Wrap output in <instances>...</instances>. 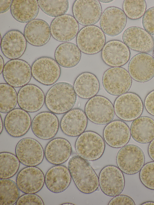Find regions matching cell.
<instances>
[{"label": "cell", "mask_w": 154, "mask_h": 205, "mask_svg": "<svg viewBox=\"0 0 154 205\" xmlns=\"http://www.w3.org/2000/svg\"><path fill=\"white\" fill-rule=\"evenodd\" d=\"M127 17L121 9L116 7L107 8L100 19V29L107 35L114 36L121 33L127 23Z\"/></svg>", "instance_id": "ac0fdd59"}, {"label": "cell", "mask_w": 154, "mask_h": 205, "mask_svg": "<svg viewBox=\"0 0 154 205\" xmlns=\"http://www.w3.org/2000/svg\"><path fill=\"white\" fill-rule=\"evenodd\" d=\"M102 11L100 3L96 0H77L72 7L73 17L79 23L85 26L97 23Z\"/></svg>", "instance_id": "4fadbf2b"}, {"label": "cell", "mask_w": 154, "mask_h": 205, "mask_svg": "<svg viewBox=\"0 0 154 205\" xmlns=\"http://www.w3.org/2000/svg\"><path fill=\"white\" fill-rule=\"evenodd\" d=\"M50 26L52 37L61 42L72 40L78 34L79 29L78 23L73 17L69 14L55 18Z\"/></svg>", "instance_id": "d6986e66"}, {"label": "cell", "mask_w": 154, "mask_h": 205, "mask_svg": "<svg viewBox=\"0 0 154 205\" xmlns=\"http://www.w3.org/2000/svg\"><path fill=\"white\" fill-rule=\"evenodd\" d=\"M128 70L131 77L139 82L148 81L154 77V58L146 53H140L130 60Z\"/></svg>", "instance_id": "5bb4252c"}, {"label": "cell", "mask_w": 154, "mask_h": 205, "mask_svg": "<svg viewBox=\"0 0 154 205\" xmlns=\"http://www.w3.org/2000/svg\"><path fill=\"white\" fill-rule=\"evenodd\" d=\"M61 205H74V204L70 203H65L62 204Z\"/></svg>", "instance_id": "681fc988"}, {"label": "cell", "mask_w": 154, "mask_h": 205, "mask_svg": "<svg viewBox=\"0 0 154 205\" xmlns=\"http://www.w3.org/2000/svg\"><path fill=\"white\" fill-rule=\"evenodd\" d=\"M99 1L103 3H108L112 2L113 0H99Z\"/></svg>", "instance_id": "c3c4849f"}, {"label": "cell", "mask_w": 154, "mask_h": 205, "mask_svg": "<svg viewBox=\"0 0 154 205\" xmlns=\"http://www.w3.org/2000/svg\"><path fill=\"white\" fill-rule=\"evenodd\" d=\"M141 205H154V202L153 201H147L145 202L142 203Z\"/></svg>", "instance_id": "7dc6e473"}, {"label": "cell", "mask_w": 154, "mask_h": 205, "mask_svg": "<svg viewBox=\"0 0 154 205\" xmlns=\"http://www.w3.org/2000/svg\"><path fill=\"white\" fill-rule=\"evenodd\" d=\"M16 183L22 192L35 194L43 188L45 183V176L39 168L35 166H27L18 173Z\"/></svg>", "instance_id": "9a60e30c"}, {"label": "cell", "mask_w": 154, "mask_h": 205, "mask_svg": "<svg viewBox=\"0 0 154 205\" xmlns=\"http://www.w3.org/2000/svg\"><path fill=\"white\" fill-rule=\"evenodd\" d=\"M71 176L68 168L60 165L50 168L45 176V184L47 188L54 193L65 191L71 182Z\"/></svg>", "instance_id": "4316f807"}, {"label": "cell", "mask_w": 154, "mask_h": 205, "mask_svg": "<svg viewBox=\"0 0 154 205\" xmlns=\"http://www.w3.org/2000/svg\"><path fill=\"white\" fill-rule=\"evenodd\" d=\"M123 9L127 17L132 20L141 18L145 13L146 8L145 0H124Z\"/></svg>", "instance_id": "8d00e7d4"}, {"label": "cell", "mask_w": 154, "mask_h": 205, "mask_svg": "<svg viewBox=\"0 0 154 205\" xmlns=\"http://www.w3.org/2000/svg\"><path fill=\"white\" fill-rule=\"evenodd\" d=\"M108 205H135L133 199L125 195H119L114 197L109 202Z\"/></svg>", "instance_id": "60d3db41"}, {"label": "cell", "mask_w": 154, "mask_h": 205, "mask_svg": "<svg viewBox=\"0 0 154 205\" xmlns=\"http://www.w3.org/2000/svg\"><path fill=\"white\" fill-rule=\"evenodd\" d=\"M153 57L154 58V49L153 51Z\"/></svg>", "instance_id": "f907efd6"}, {"label": "cell", "mask_w": 154, "mask_h": 205, "mask_svg": "<svg viewBox=\"0 0 154 205\" xmlns=\"http://www.w3.org/2000/svg\"><path fill=\"white\" fill-rule=\"evenodd\" d=\"M32 75L39 83L49 86L54 84L61 74L60 66L55 60L48 57L36 60L31 66Z\"/></svg>", "instance_id": "30bf717a"}, {"label": "cell", "mask_w": 154, "mask_h": 205, "mask_svg": "<svg viewBox=\"0 0 154 205\" xmlns=\"http://www.w3.org/2000/svg\"><path fill=\"white\" fill-rule=\"evenodd\" d=\"M13 0H0V13H4L11 8Z\"/></svg>", "instance_id": "7bdbcfd3"}, {"label": "cell", "mask_w": 154, "mask_h": 205, "mask_svg": "<svg viewBox=\"0 0 154 205\" xmlns=\"http://www.w3.org/2000/svg\"><path fill=\"white\" fill-rule=\"evenodd\" d=\"M17 94L14 87L8 84H0V112L8 113L15 109Z\"/></svg>", "instance_id": "e575fe53"}, {"label": "cell", "mask_w": 154, "mask_h": 205, "mask_svg": "<svg viewBox=\"0 0 154 205\" xmlns=\"http://www.w3.org/2000/svg\"><path fill=\"white\" fill-rule=\"evenodd\" d=\"M102 84L109 94L119 96L127 93L130 89L132 79L128 72L121 67H112L104 73Z\"/></svg>", "instance_id": "8992f818"}, {"label": "cell", "mask_w": 154, "mask_h": 205, "mask_svg": "<svg viewBox=\"0 0 154 205\" xmlns=\"http://www.w3.org/2000/svg\"><path fill=\"white\" fill-rule=\"evenodd\" d=\"M85 111L90 121L100 125L107 124L111 122L115 114L114 106L110 101L100 95L90 99L85 104Z\"/></svg>", "instance_id": "277c9868"}, {"label": "cell", "mask_w": 154, "mask_h": 205, "mask_svg": "<svg viewBox=\"0 0 154 205\" xmlns=\"http://www.w3.org/2000/svg\"><path fill=\"white\" fill-rule=\"evenodd\" d=\"M4 123L5 129L10 136L19 137L28 132L31 126L32 121L27 112L17 108L7 113Z\"/></svg>", "instance_id": "7402d4cb"}, {"label": "cell", "mask_w": 154, "mask_h": 205, "mask_svg": "<svg viewBox=\"0 0 154 205\" xmlns=\"http://www.w3.org/2000/svg\"><path fill=\"white\" fill-rule=\"evenodd\" d=\"M45 96L37 86L28 84L21 87L17 93V102L20 108L29 112L40 110L45 103Z\"/></svg>", "instance_id": "44dd1931"}, {"label": "cell", "mask_w": 154, "mask_h": 205, "mask_svg": "<svg viewBox=\"0 0 154 205\" xmlns=\"http://www.w3.org/2000/svg\"><path fill=\"white\" fill-rule=\"evenodd\" d=\"M0 134H1L3 130V121L2 119L1 116L0 117Z\"/></svg>", "instance_id": "bcb514c9"}, {"label": "cell", "mask_w": 154, "mask_h": 205, "mask_svg": "<svg viewBox=\"0 0 154 205\" xmlns=\"http://www.w3.org/2000/svg\"><path fill=\"white\" fill-rule=\"evenodd\" d=\"M75 147L79 155L89 161L97 160L103 155L105 149L104 139L92 131L84 132L76 140Z\"/></svg>", "instance_id": "3957f363"}, {"label": "cell", "mask_w": 154, "mask_h": 205, "mask_svg": "<svg viewBox=\"0 0 154 205\" xmlns=\"http://www.w3.org/2000/svg\"><path fill=\"white\" fill-rule=\"evenodd\" d=\"M68 168L76 187L82 193L90 194L96 191L99 185V178L87 160L79 155L69 160Z\"/></svg>", "instance_id": "6da1fadb"}, {"label": "cell", "mask_w": 154, "mask_h": 205, "mask_svg": "<svg viewBox=\"0 0 154 205\" xmlns=\"http://www.w3.org/2000/svg\"><path fill=\"white\" fill-rule=\"evenodd\" d=\"M2 74L7 84L14 87H22L28 84L32 76L30 65L20 59L11 60L7 62Z\"/></svg>", "instance_id": "9c48e42d"}, {"label": "cell", "mask_w": 154, "mask_h": 205, "mask_svg": "<svg viewBox=\"0 0 154 205\" xmlns=\"http://www.w3.org/2000/svg\"><path fill=\"white\" fill-rule=\"evenodd\" d=\"M57 117L51 112H43L37 114L33 118L31 127L32 133L37 137L43 140L54 138L59 128Z\"/></svg>", "instance_id": "e0dca14e"}, {"label": "cell", "mask_w": 154, "mask_h": 205, "mask_svg": "<svg viewBox=\"0 0 154 205\" xmlns=\"http://www.w3.org/2000/svg\"><path fill=\"white\" fill-rule=\"evenodd\" d=\"M116 161L118 167L124 173L133 175L140 171L144 165V153L138 146L128 144L118 151Z\"/></svg>", "instance_id": "5b68a950"}, {"label": "cell", "mask_w": 154, "mask_h": 205, "mask_svg": "<svg viewBox=\"0 0 154 205\" xmlns=\"http://www.w3.org/2000/svg\"><path fill=\"white\" fill-rule=\"evenodd\" d=\"M39 8L47 15L56 17L65 14L69 8L68 0H37Z\"/></svg>", "instance_id": "d590c367"}, {"label": "cell", "mask_w": 154, "mask_h": 205, "mask_svg": "<svg viewBox=\"0 0 154 205\" xmlns=\"http://www.w3.org/2000/svg\"><path fill=\"white\" fill-rule=\"evenodd\" d=\"M144 103L147 111L154 116V90L147 94L145 98Z\"/></svg>", "instance_id": "b9f144b4"}, {"label": "cell", "mask_w": 154, "mask_h": 205, "mask_svg": "<svg viewBox=\"0 0 154 205\" xmlns=\"http://www.w3.org/2000/svg\"><path fill=\"white\" fill-rule=\"evenodd\" d=\"M55 60L60 66L71 68L76 66L81 57V51L77 46L71 42L60 44L54 53Z\"/></svg>", "instance_id": "1f68e13d"}, {"label": "cell", "mask_w": 154, "mask_h": 205, "mask_svg": "<svg viewBox=\"0 0 154 205\" xmlns=\"http://www.w3.org/2000/svg\"><path fill=\"white\" fill-rule=\"evenodd\" d=\"M130 130L131 137L136 142H150L154 139V120L148 116L140 117L132 121Z\"/></svg>", "instance_id": "f1b7e54d"}, {"label": "cell", "mask_w": 154, "mask_h": 205, "mask_svg": "<svg viewBox=\"0 0 154 205\" xmlns=\"http://www.w3.org/2000/svg\"><path fill=\"white\" fill-rule=\"evenodd\" d=\"M88 122V118L85 112L81 109L75 108L64 115L61 120L60 126L64 134L75 137L84 132Z\"/></svg>", "instance_id": "d4e9b609"}, {"label": "cell", "mask_w": 154, "mask_h": 205, "mask_svg": "<svg viewBox=\"0 0 154 205\" xmlns=\"http://www.w3.org/2000/svg\"><path fill=\"white\" fill-rule=\"evenodd\" d=\"M15 205H43L44 203L42 198L34 193L25 194L20 197Z\"/></svg>", "instance_id": "ab89813d"}, {"label": "cell", "mask_w": 154, "mask_h": 205, "mask_svg": "<svg viewBox=\"0 0 154 205\" xmlns=\"http://www.w3.org/2000/svg\"><path fill=\"white\" fill-rule=\"evenodd\" d=\"M130 50L123 42L113 40L106 42L101 52V58L107 65L112 67H120L129 60Z\"/></svg>", "instance_id": "ffe728a7"}, {"label": "cell", "mask_w": 154, "mask_h": 205, "mask_svg": "<svg viewBox=\"0 0 154 205\" xmlns=\"http://www.w3.org/2000/svg\"><path fill=\"white\" fill-rule=\"evenodd\" d=\"M76 99V94L72 85L66 82H59L48 90L45 96V103L51 112L62 114L72 108Z\"/></svg>", "instance_id": "7a4b0ae2"}, {"label": "cell", "mask_w": 154, "mask_h": 205, "mask_svg": "<svg viewBox=\"0 0 154 205\" xmlns=\"http://www.w3.org/2000/svg\"><path fill=\"white\" fill-rule=\"evenodd\" d=\"M16 155L20 163L26 166H36L43 160L45 152L36 140L27 137L20 139L15 149Z\"/></svg>", "instance_id": "7c38bea8"}, {"label": "cell", "mask_w": 154, "mask_h": 205, "mask_svg": "<svg viewBox=\"0 0 154 205\" xmlns=\"http://www.w3.org/2000/svg\"><path fill=\"white\" fill-rule=\"evenodd\" d=\"M123 42L129 48L140 52L147 53L154 48V39L144 29L137 26L127 29L122 35Z\"/></svg>", "instance_id": "2e32d148"}, {"label": "cell", "mask_w": 154, "mask_h": 205, "mask_svg": "<svg viewBox=\"0 0 154 205\" xmlns=\"http://www.w3.org/2000/svg\"><path fill=\"white\" fill-rule=\"evenodd\" d=\"M24 35L27 42L31 45L42 46L47 44L51 38L50 26L44 20L35 19L26 25Z\"/></svg>", "instance_id": "484cf974"}, {"label": "cell", "mask_w": 154, "mask_h": 205, "mask_svg": "<svg viewBox=\"0 0 154 205\" xmlns=\"http://www.w3.org/2000/svg\"><path fill=\"white\" fill-rule=\"evenodd\" d=\"M103 136L104 141L109 146L119 148L127 145L131 134L128 126L123 121L117 120L106 125L104 129Z\"/></svg>", "instance_id": "cb8c5ba5"}, {"label": "cell", "mask_w": 154, "mask_h": 205, "mask_svg": "<svg viewBox=\"0 0 154 205\" xmlns=\"http://www.w3.org/2000/svg\"><path fill=\"white\" fill-rule=\"evenodd\" d=\"M20 162L14 154L9 152L0 153V179H9L17 172Z\"/></svg>", "instance_id": "836d02e7"}, {"label": "cell", "mask_w": 154, "mask_h": 205, "mask_svg": "<svg viewBox=\"0 0 154 205\" xmlns=\"http://www.w3.org/2000/svg\"><path fill=\"white\" fill-rule=\"evenodd\" d=\"M142 24L145 31L154 35V7L146 11L142 17Z\"/></svg>", "instance_id": "f35d334b"}, {"label": "cell", "mask_w": 154, "mask_h": 205, "mask_svg": "<svg viewBox=\"0 0 154 205\" xmlns=\"http://www.w3.org/2000/svg\"><path fill=\"white\" fill-rule=\"evenodd\" d=\"M105 35L99 27L91 25L82 28L76 36L77 46L83 53L96 54L102 50L105 44Z\"/></svg>", "instance_id": "52a82bcc"}, {"label": "cell", "mask_w": 154, "mask_h": 205, "mask_svg": "<svg viewBox=\"0 0 154 205\" xmlns=\"http://www.w3.org/2000/svg\"><path fill=\"white\" fill-rule=\"evenodd\" d=\"M27 41L24 34L18 30L9 31L1 41V48L4 55L11 60L18 59L24 54Z\"/></svg>", "instance_id": "603a6c76"}, {"label": "cell", "mask_w": 154, "mask_h": 205, "mask_svg": "<svg viewBox=\"0 0 154 205\" xmlns=\"http://www.w3.org/2000/svg\"><path fill=\"white\" fill-rule=\"evenodd\" d=\"M39 6L36 0H14L10 8L11 14L17 21L27 23L37 16Z\"/></svg>", "instance_id": "4dcf8cb0"}, {"label": "cell", "mask_w": 154, "mask_h": 205, "mask_svg": "<svg viewBox=\"0 0 154 205\" xmlns=\"http://www.w3.org/2000/svg\"><path fill=\"white\" fill-rule=\"evenodd\" d=\"M73 87L76 95L79 97L88 99L97 93L100 85L97 78L94 74L85 72L77 77L74 83Z\"/></svg>", "instance_id": "f546056e"}, {"label": "cell", "mask_w": 154, "mask_h": 205, "mask_svg": "<svg viewBox=\"0 0 154 205\" xmlns=\"http://www.w3.org/2000/svg\"><path fill=\"white\" fill-rule=\"evenodd\" d=\"M139 178L147 188L154 190V161L146 163L140 171Z\"/></svg>", "instance_id": "74e56055"}, {"label": "cell", "mask_w": 154, "mask_h": 205, "mask_svg": "<svg viewBox=\"0 0 154 205\" xmlns=\"http://www.w3.org/2000/svg\"><path fill=\"white\" fill-rule=\"evenodd\" d=\"M115 113L120 119L126 121H134L143 112V104L140 97L133 92H128L118 96L114 104Z\"/></svg>", "instance_id": "ba28073f"}, {"label": "cell", "mask_w": 154, "mask_h": 205, "mask_svg": "<svg viewBox=\"0 0 154 205\" xmlns=\"http://www.w3.org/2000/svg\"><path fill=\"white\" fill-rule=\"evenodd\" d=\"M99 185L105 195L115 197L120 194L125 186L123 172L117 167L108 165L100 171L99 176Z\"/></svg>", "instance_id": "8fae6325"}, {"label": "cell", "mask_w": 154, "mask_h": 205, "mask_svg": "<svg viewBox=\"0 0 154 205\" xmlns=\"http://www.w3.org/2000/svg\"><path fill=\"white\" fill-rule=\"evenodd\" d=\"M72 151L71 145L66 139L56 138L50 140L45 150V156L49 163L55 165L65 162L70 157Z\"/></svg>", "instance_id": "83f0119b"}, {"label": "cell", "mask_w": 154, "mask_h": 205, "mask_svg": "<svg viewBox=\"0 0 154 205\" xmlns=\"http://www.w3.org/2000/svg\"><path fill=\"white\" fill-rule=\"evenodd\" d=\"M4 65V62L3 59L1 55L0 58V74H1L3 72Z\"/></svg>", "instance_id": "f6af8a7d"}, {"label": "cell", "mask_w": 154, "mask_h": 205, "mask_svg": "<svg viewBox=\"0 0 154 205\" xmlns=\"http://www.w3.org/2000/svg\"><path fill=\"white\" fill-rule=\"evenodd\" d=\"M20 190L14 181L9 179L0 180V205H13L20 197Z\"/></svg>", "instance_id": "d6a6232c"}, {"label": "cell", "mask_w": 154, "mask_h": 205, "mask_svg": "<svg viewBox=\"0 0 154 205\" xmlns=\"http://www.w3.org/2000/svg\"><path fill=\"white\" fill-rule=\"evenodd\" d=\"M148 151L149 156L154 161V139L150 142L148 147Z\"/></svg>", "instance_id": "ee69618b"}]
</instances>
